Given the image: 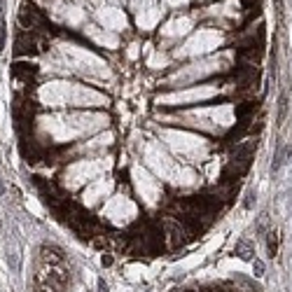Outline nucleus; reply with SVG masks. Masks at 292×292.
<instances>
[{
	"instance_id": "obj_1",
	"label": "nucleus",
	"mask_w": 292,
	"mask_h": 292,
	"mask_svg": "<svg viewBox=\"0 0 292 292\" xmlns=\"http://www.w3.org/2000/svg\"><path fill=\"white\" fill-rule=\"evenodd\" d=\"M40 260L45 262L47 267H63V264H66V255H63V250L56 248V246H42Z\"/></svg>"
},
{
	"instance_id": "obj_2",
	"label": "nucleus",
	"mask_w": 292,
	"mask_h": 292,
	"mask_svg": "<svg viewBox=\"0 0 292 292\" xmlns=\"http://www.w3.org/2000/svg\"><path fill=\"white\" fill-rule=\"evenodd\" d=\"M12 75H14V77H21V80H31L33 75H35V68L28 66V63H17V66L12 68Z\"/></svg>"
},
{
	"instance_id": "obj_3",
	"label": "nucleus",
	"mask_w": 292,
	"mask_h": 292,
	"mask_svg": "<svg viewBox=\"0 0 292 292\" xmlns=\"http://www.w3.org/2000/svg\"><path fill=\"white\" fill-rule=\"evenodd\" d=\"M33 290H35V292H59L52 283L47 281V278H42L40 273H38V276H35V281H33Z\"/></svg>"
},
{
	"instance_id": "obj_4",
	"label": "nucleus",
	"mask_w": 292,
	"mask_h": 292,
	"mask_svg": "<svg viewBox=\"0 0 292 292\" xmlns=\"http://www.w3.org/2000/svg\"><path fill=\"white\" fill-rule=\"evenodd\" d=\"M267 248H269V255H271V257H276V252H278V234H276V231H269Z\"/></svg>"
},
{
	"instance_id": "obj_5",
	"label": "nucleus",
	"mask_w": 292,
	"mask_h": 292,
	"mask_svg": "<svg viewBox=\"0 0 292 292\" xmlns=\"http://www.w3.org/2000/svg\"><path fill=\"white\" fill-rule=\"evenodd\" d=\"M285 112H288V96H281V105H278V122L285 119Z\"/></svg>"
},
{
	"instance_id": "obj_6",
	"label": "nucleus",
	"mask_w": 292,
	"mask_h": 292,
	"mask_svg": "<svg viewBox=\"0 0 292 292\" xmlns=\"http://www.w3.org/2000/svg\"><path fill=\"white\" fill-rule=\"evenodd\" d=\"M5 40H7V33H5V26L0 28V52H5Z\"/></svg>"
},
{
	"instance_id": "obj_7",
	"label": "nucleus",
	"mask_w": 292,
	"mask_h": 292,
	"mask_svg": "<svg viewBox=\"0 0 292 292\" xmlns=\"http://www.w3.org/2000/svg\"><path fill=\"white\" fill-rule=\"evenodd\" d=\"M103 267H110V264H112V257H110V255H103Z\"/></svg>"
},
{
	"instance_id": "obj_8",
	"label": "nucleus",
	"mask_w": 292,
	"mask_h": 292,
	"mask_svg": "<svg viewBox=\"0 0 292 292\" xmlns=\"http://www.w3.org/2000/svg\"><path fill=\"white\" fill-rule=\"evenodd\" d=\"M2 192H5V187H2V182H0V194H2Z\"/></svg>"
}]
</instances>
